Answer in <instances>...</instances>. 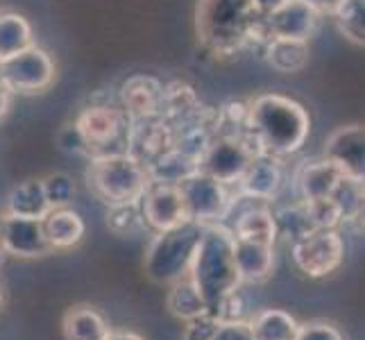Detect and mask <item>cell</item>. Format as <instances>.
<instances>
[{"instance_id":"4316f807","label":"cell","mask_w":365,"mask_h":340,"mask_svg":"<svg viewBox=\"0 0 365 340\" xmlns=\"http://www.w3.org/2000/svg\"><path fill=\"white\" fill-rule=\"evenodd\" d=\"M34 43L30 21L19 11H0V61Z\"/></svg>"},{"instance_id":"8992f818","label":"cell","mask_w":365,"mask_h":340,"mask_svg":"<svg viewBox=\"0 0 365 340\" xmlns=\"http://www.w3.org/2000/svg\"><path fill=\"white\" fill-rule=\"evenodd\" d=\"M234 186H225L207 172L197 170L180 184L186 218L200 225L225 222L236 207Z\"/></svg>"},{"instance_id":"52a82bcc","label":"cell","mask_w":365,"mask_h":340,"mask_svg":"<svg viewBox=\"0 0 365 340\" xmlns=\"http://www.w3.org/2000/svg\"><path fill=\"white\" fill-rule=\"evenodd\" d=\"M259 153L252 134H216L200 161V170L225 186H236Z\"/></svg>"},{"instance_id":"ba28073f","label":"cell","mask_w":365,"mask_h":340,"mask_svg":"<svg viewBox=\"0 0 365 340\" xmlns=\"http://www.w3.org/2000/svg\"><path fill=\"white\" fill-rule=\"evenodd\" d=\"M295 268L309 279L334 274L345 259V241L338 230H316L291 245Z\"/></svg>"},{"instance_id":"d4e9b609","label":"cell","mask_w":365,"mask_h":340,"mask_svg":"<svg viewBox=\"0 0 365 340\" xmlns=\"http://www.w3.org/2000/svg\"><path fill=\"white\" fill-rule=\"evenodd\" d=\"M197 170H200V163L188 159L186 155H182L180 150H175V148H168L166 153L159 155L148 166L150 182L170 184V186H180L186 177H191V175Z\"/></svg>"},{"instance_id":"7bdbcfd3","label":"cell","mask_w":365,"mask_h":340,"mask_svg":"<svg viewBox=\"0 0 365 340\" xmlns=\"http://www.w3.org/2000/svg\"><path fill=\"white\" fill-rule=\"evenodd\" d=\"M5 257H7V252H5V245H3V236H0V266L5 263Z\"/></svg>"},{"instance_id":"ac0fdd59","label":"cell","mask_w":365,"mask_h":340,"mask_svg":"<svg viewBox=\"0 0 365 340\" xmlns=\"http://www.w3.org/2000/svg\"><path fill=\"white\" fill-rule=\"evenodd\" d=\"M123 105L130 116L153 118L163 109V86L153 78H132L123 84Z\"/></svg>"},{"instance_id":"4fadbf2b","label":"cell","mask_w":365,"mask_h":340,"mask_svg":"<svg viewBox=\"0 0 365 340\" xmlns=\"http://www.w3.org/2000/svg\"><path fill=\"white\" fill-rule=\"evenodd\" d=\"M0 236H3L7 254L19 259H39L53 252L43 232V222L39 218H21L3 213Z\"/></svg>"},{"instance_id":"836d02e7","label":"cell","mask_w":365,"mask_h":340,"mask_svg":"<svg viewBox=\"0 0 365 340\" xmlns=\"http://www.w3.org/2000/svg\"><path fill=\"white\" fill-rule=\"evenodd\" d=\"M57 145H59V150H64L66 155H78V157L86 155V157H91L89 143H86L84 134L80 132V128L75 123L64 125V128L57 132Z\"/></svg>"},{"instance_id":"277c9868","label":"cell","mask_w":365,"mask_h":340,"mask_svg":"<svg viewBox=\"0 0 365 340\" xmlns=\"http://www.w3.org/2000/svg\"><path fill=\"white\" fill-rule=\"evenodd\" d=\"M205 227L207 225L186 220L173 230L155 232L143 257V270L148 279L161 286H170L188 277Z\"/></svg>"},{"instance_id":"3957f363","label":"cell","mask_w":365,"mask_h":340,"mask_svg":"<svg viewBox=\"0 0 365 340\" xmlns=\"http://www.w3.org/2000/svg\"><path fill=\"white\" fill-rule=\"evenodd\" d=\"M197 34L213 55H234L261 39V19L250 0H200Z\"/></svg>"},{"instance_id":"5bb4252c","label":"cell","mask_w":365,"mask_h":340,"mask_svg":"<svg viewBox=\"0 0 365 340\" xmlns=\"http://www.w3.org/2000/svg\"><path fill=\"white\" fill-rule=\"evenodd\" d=\"M282 186H284L282 159L268 153H259L252 159L243 177L238 180L236 193L238 197L252 200V202H270L282 191Z\"/></svg>"},{"instance_id":"cb8c5ba5","label":"cell","mask_w":365,"mask_h":340,"mask_svg":"<svg viewBox=\"0 0 365 340\" xmlns=\"http://www.w3.org/2000/svg\"><path fill=\"white\" fill-rule=\"evenodd\" d=\"M255 340H295L299 322L282 309H263L247 320Z\"/></svg>"},{"instance_id":"ffe728a7","label":"cell","mask_w":365,"mask_h":340,"mask_svg":"<svg viewBox=\"0 0 365 340\" xmlns=\"http://www.w3.org/2000/svg\"><path fill=\"white\" fill-rule=\"evenodd\" d=\"M61 331L66 340H107L111 326L91 304H75L64 313Z\"/></svg>"},{"instance_id":"f546056e","label":"cell","mask_w":365,"mask_h":340,"mask_svg":"<svg viewBox=\"0 0 365 340\" xmlns=\"http://www.w3.org/2000/svg\"><path fill=\"white\" fill-rule=\"evenodd\" d=\"M107 227L116 236H138V234L148 232L141 200H138V202L111 205L107 211Z\"/></svg>"},{"instance_id":"60d3db41","label":"cell","mask_w":365,"mask_h":340,"mask_svg":"<svg viewBox=\"0 0 365 340\" xmlns=\"http://www.w3.org/2000/svg\"><path fill=\"white\" fill-rule=\"evenodd\" d=\"M107 340H145V338L141 334H136V331H128V329L114 331V329H111V334H109Z\"/></svg>"},{"instance_id":"484cf974","label":"cell","mask_w":365,"mask_h":340,"mask_svg":"<svg viewBox=\"0 0 365 340\" xmlns=\"http://www.w3.org/2000/svg\"><path fill=\"white\" fill-rule=\"evenodd\" d=\"M166 304L173 316L180 318L182 322L195 320L200 316H205V313H209L207 302H205L202 293L197 291V286L191 282V277H184V279L170 284Z\"/></svg>"},{"instance_id":"e575fe53","label":"cell","mask_w":365,"mask_h":340,"mask_svg":"<svg viewBox=\"0 0 365 340\" xmlns=\"http://www.w3.org/2000/svg\"><path fill=\"white\" fill-rule=\"evenodd\" d=\"M218 324L220 322L213 318L211 313H205V316H200L195 320H188L186 322L182 340H213Z\"/></svg>"},{"instance_id":"7c38bea8","label":"cell","mask_w":365,"mask_h":340,"mask_svg":"<svg viewBox=\"0 0 365 340\" xmlns=\"http://www.w3.org/2000/svg\"><path fill=\"white\" fill-rule=\"evenodd\" d=\"M322 16L313 9L307 0H286V3L272 11L270 16L261 19L263 41L270 36H286V39H304L309 41L316 34Z\"/></svg>"},{"instance_id":"f35d334b","label":"cell","mask_w":365,"mask_h":340,"mask_svg":"<svg viewBox=\"0 0 365 340\" xmlns=\"http://www.w3.org/2000/svg\"><path fill=\"white\" fill-rule=\"evenodd\" d=\"M307 3L318 11L320 16H334V11L338 9V5L343 0H307Z\"/></svg>"},{"instance_id":"83f0119b","label":"cell","mask_w":365,"mask_h":340,"mask_svg":"<svg viewBox=\"0 0 365 340\" xmlns=\"http://www.w3.org/2000/svg\"><path fill=\"white\" fill-rule=\"evenodd\" d=\"M274 220H277V232H279V236H286L291 243L316 232V225L311 220L309 205L304 200H297L293 205L282 207L274 213Z\"/></svg>"},{"instance_id":"2e32d148","label":"cell","mask_w":365,"mask_h":340,"mask_svg":"<svg viewBox=\"0 0 365 340\" xmlns=\"http://www.w3.org/2000/svg\"><path fill=\"white\" fill-rule=\"evenodd\" d=\"M341 177H343V172L327 159L302 163L295 175V186H297L299 200L316 202V200L331 197L334 188L338 182H341Z\"/></svg>"},{"instance_id":"f1b7e54d","label":"cell","mask_w":365,"mask_h":340,"mask_svg":"<svg viewBox=\"0 0 365 340\" xmlns=\"http://www.w3.org/2000/svg\"><path fill=\"white\" fill-rule=\"evenodd\" d=\"M334 21L349 43L365 48V0H343L334 11Z\"/></svg>"},{"instance_id":"ee69618b","label":"cell","mask_w":365,"mask_h":340,"mask_svg":"<svg viewBox=\"0 0 365 340\" xmlns=\"http://www.w3.org/2000/svg\"><path fill=\"white\" fill-rule=\"evenodd\" d=\"M3 302H5V286L0 282V306H3Z\"/></svg>"},{"instance_id":"7402d4cb","label":"cell","mask_w":365,"mask_h":340,"mask_svg":"<svg viewBox=\"0 0 365 340\" xmlns=\"http://www.w3.org/2000/svg\"><path fill=\"white\" fill-rule=\"evenodd\" d=\"M232 232L236 236V241H252V243L274 245V241L279 238L274 213L261 205H252L250 209L238 213Z\"/></svg>"},{"instance_id":"7a4b0ae2","label":"cell","mask_w":365,"mask_h":340,"mask_svg":"<svg viewBox=\"0 0 365 340\" xmlns=\"http://www.w3.org/2000/svg\"><path fill=\"white\" fill-rule=\"evenodd\" d=\"M188 277L202 293L209 313L230 293L243 286L236 268V236L232 227L225 222L205 227Z\"/></svg>"},{"instance_id":"9a60e30c","label":"cell","mask_w":365,"mask_h":340,"mask_svg":"<svg viewBox=\"0 0 365 340\" xmlns=\"http://www.w3.org/2000/svg\"><path fill=\"white\" fill-rule=\"evenodd\" d=\"M141 209L148 222V230L153 232H166L188 220L180 186L150 182L141 197Z\"/></svg>"},{"instance_id":"5b68a950","label":"cell","mask_w":365,"mask_h":340,"mask_svg":"<svg viewBox=\"0 0 365 340\" xmlns=\"http://www.w3.org/2000/svg\"><path fill=\"white\" fill-rule=\"evenodd\" d=\"M86 184L91 193L107 207L123 202H138L150 186L145 163L130 153H111L91 157L86 168Z\"/></svg>"},{"instance_id":"30bf717a","label":"cell","mask_w":365,"mask_h":340,"mask_svg":"<svg viewBox=\"0 0 365 340\" xmlns=\"http://www.w3.org/2000/svg\"><path fill=\"white\" fill-rule=\"evenodd\" d=\"M75 125L89 143L91 157L111 155L116 153L114 148L120 141L128 143V116L109 105H91L82 109L80 116L75 118Z\"/></svg>"},{"instance_id":"1f68e13d","label":"cell","mask_w":365,"mask_h":340,"mask_svg":"<svg viewBox=\"0 0 365 340\" xmlns=\"http://www.w3.org/2000/svg\"><path fill=\"white\" fill-rule=\"evenodd\" d=\"M43 191L50 202V209L71 207L75 197V182L66 172H50L48 177H43Z\"/></svg>"},{"instance_id":"603a6c76","label":"cell","mask_w":365,"mask_h":340,"mask_svg":"<svg viewBox=\"0 0 365 340\" xmlns=\"http://www.w3.org/2000/svg\"><path fill=\"white\" fill-rule=\"evenodd\" d=\"M50 211V202L43 191V180L30 177L21 184H16L7 195L5 213L9 216H21V218H39Z\"/></svg>"},{"instance_id":"9c48e42d","label":"cell","mask_w":365,"mask_h":340,"mask_svg":"<svg viewBox=\"0 0 365 340\" xmlns=\"http://www.w3.org/2000/svg\"><path fill=\"white\" fill-rule=\"evenodd\" d=\"M0 78L11 93H41L55 82V61L48 50L32 43L0 61Z\"/></svg>"},{"instance_id":"d6986e66","label":"cell","mask_w":365,"mask_h":340,"mask_svg":"<svg viewBox=\"0 0 365 340\" xmlns=\"http://www.w3.org/2000/svg\"><path fill=\"white\" fill-rule=\"evenodd\" d=\"M236 268L241 284H261L274 270V245L236 241Z\"/></svg>"},{"instance_id":"d590c367","label":"cell","mask_w":365,"mask_h":340,"mask_svg":"<svg viewBox=\"0 0 365 340\" xmlns=\"http://www.w3.org/2000/svg\"><path fill=\"white\" fill-rule=\"evenodd\" d=\"M295 340H345V338L334 324L316 320V322L299 324V331H297Z\"/></svg>"},{"instance_id":"6da1fadb","label":"cell","mask_w":365,"mask_h":340,"mask_svg":"<svg viewBox=\"0 0 365 340\" xmlns=\"http://www.w3.org/2000/svg\"><path fill=\"white\" fill-rule=\"evenodd\" d=\"M250 134L261 153L274 157L295 155L311 134V116L297 100L282 93H261L247 105Z\"/></svg>"},{"instance_id":"ab89813d","label":"cell","mask_w":365,"mask_h":340,"mask_svg":"<svg viewBox=\"0 0 365 340\" xmlns=\"http://www.w3.org/2000/svg\"><path fill=\"white\" fill-rule=\"evenodd\" d=\"M9 105H11V91H9V86L3 82V78H0V120L7 116Z\"/></svg>"},{"instance_id":"4dcf8cb0","label":"cell","mask_w":365,"mask_h":340,"mask_svg":"<svg viewBox=\"0 0 365 340\" xmlns=\"http://www.w3.org/2000/svg\"><path fill=\"white\" fill-rule=\"evenodd\" d=\"M363 197H365V184L363 182L341 177V182L336 184L329 200L336 205L343 222H354L356 213L363 205Z\"/></svg>"},{"instance_id":"8d00e7d4","label":"cell","mask_w":365,"mask_h":340,"mask_svg":"<svg viewBox=\"0 0 365 340\" xmlns=\"http://www.w3.org/2000/svg\"><path fill=\"white\" fill-rule=\"evenodd\" d=\"M213 340H255V336H252L247 320H238V322H220Z\"/></svg>"},{"instance_id":"74e56055","label":"cell","mask_w":365,"mask_h":340,"mask_svg":"<svg viewBox=\"0 0 365 340\" xmlns=\"http://www.w3.org/2000/svg\"><path fill=\"white\" fill-rule=\"evenodd\" d=\"M250 3H252V7H255L259 19H266V16L272 14V11L279 9L286 3V0H250Z\"/></svg>"},{"instance_id":"e0dca14e","label":"cell","mask_w":365,"mask_h":340,"mask_svg":"<svg viewBox=\"0 0 365 340\" xmlns=\"http://www.w3.org/2000/svg\"><path fill=\"white\" fill-rule=\"evenodd\" d=\"M43 232L53 252L57 249H71L82 243L86 234L84 218L71 207H57L50 209L43 216Z\"/></svg>"},{"instance_id":"b9f144b4","label":"cell","mask_w":365,"mask_h":340,"mask_svg":"<svg viewBox=\"0 0 365 340\" xmlns=\"http://www.w3.org/2000/svg\"><path fill=\"white\" fill-rule=\"evenodd\" d=\"M354 222L361 227V230H365V197H363V205H361V209H359V213H356Z\"/></svg>"},{"instance_id":"44dd1931","label":"cell","mask_w":365,"mask_h":340,"mask_svg":"<svg viewBox=\"0 0 365 340\" xmlns=\"http://www.w3.org/2000/svg\"><path fill=\"white\" fill-rule=\"evenodd\" d=\"M311 46L304 39H286V36H270L263 41V57L268 64L284 75L304 71L309 64Z\"/></svg>"},{"instance_id":"8fae6325","label":"cell","mask_w":365,"mask_h":340,"mask_svg":"<svg viewBox=\"0 0 365 340\" xmlns=\"http://www.w3.org/2000/svg\"><path fill=\"white\" fill-rule=\"evenodd\" d=\"M324 159L343 172V177L365 184V125L349 123L336 128L324 141Z\"/></svg>"},{"instance_id":"d6a6232c","label":"cell","mask_w":365,"mask_h":340,"mask_svg":"<svg viewBox=\"0 0 365 340\" xmlns=\"http://www.w3.org/2000/svg\"><path fill=\"white\" fill-rule=\"evenodd\" d=\"M307 205H309V213H311L313 225H316V230H338V225H343L341 213H338L336 205L329 197L316 200V202H307Z\"/></svg>"}]
</instances>
